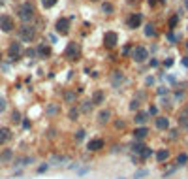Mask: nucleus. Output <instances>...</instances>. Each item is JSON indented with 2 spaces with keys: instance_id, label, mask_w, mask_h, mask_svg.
I'll list each match as a JSON object with an SVG mask.
<instances>
[{
  "instance_id": "29",
  "label": "nucleus",
  "mask_w": 188,
  "mask_h": 179,
  "mask_svg": "<svg viewBox=\"0 0 188 179\" xmlns=\"http://www.w3.org/2000/svg\"><path fill=\"white\" fill-rule=\"evenodd\" d=\"M62 162H68V157H58V155H53L49 164H55V166H58V164H62Z\"/></svg>"
},
{
  "instance_id": "13",
  "label": "nucleus",
  "mask_w": 188,
  "mask_h": 179,
  "mask_svg": "<svg viewBox=\"0 0 188 179\" xmlns=\"http://www.w3.org/2000/svg\"><path fill=\"white\" fill-rule=\"evenodd\" d=\"M109 121H111V109H105V108H104V109H100V111L96 113V123H98V125L104 126V125H107Z\"/></svg>"
},
{
  "instance_id": "22",
  "label": "nucleus",
  "mask_w": 188,
  "mask_h": 179,
  "mask_svg": "<svg viewBox=\"0 0 188 179\" xmlns=\"http://www.w3.org/2000/svg\"><path fill=\"white\" fill-rule=\"evenodd\" d=\"M32 162H34V157H19V159L13 160V166L19 168V166H28V164H32Z\"/></svg>"
},
{
  "instance_id": "4",
  "label": "nucleus",
  "mask_w": 188,
  "mask_h": 179,
  "mask_svg": "<svg viewBox=\"0 0 188 179\" xmlns=\"http://www.w3.org/2000/svg\"><path fill=\"white\" fill-rule=\"evenodd\" d=\"M132 60L134 62H137V64H141V62H145V60H149L151 57H149V49L145 47V45H136V47H132Z\"/></svg>"
},
{
  "instance_id": "61",
  "label": "nucleus",
  "mask_w": 188,
  "mask_h": 179,
  "mask_svg": "<svg viewBox=\"0 0 188 179\" xmlns=\"http://www.w3.org/2000/svg\"><path fill=\"white\" fill-rule=\"evenodd\" d=\"M90 2H98V0H90Z\"/></svg>"
},
{
  "instance_id": "2",
  "label": "nucleus",
  "mask_w": 188,
  "mask_h": 179,
  "mask_svg": "<svg viewBox=\"0 0 188 179\" xmlns=\"http://www.w3.org/2000/svg\"><path fill=\"white\" fill-rule=\"evenodd\" d=\"M64 55H66L68 60L77 62V60L81 59V45H79L77 42H70V43L66 45V49H64Z\"/></svg>"
},
{
  "instance_id": "24",
  "label": "nucleus",
  "mask_w": 188,
  "mask_h": 179,
  "mask_svg": "<svg viewBox=\"0 0 188 179\" xmlns=\"http://www.w3.org/2000/svg\"><path fill=\"white\" fill-rule=\"evenodd\" d=\"M90 100H92V104H94V106H100V104L105 100V92L98 89V91H94V94H92V98H90Z\"/></svg>"
},
{
  "instance_id": "19",
  "label": "nucleus",
  "mask_w": 188,
  "mask_h": 179,
  "mask_svg": "<svg viewBox=\"0 0 188 179\" xmlns=\"http://www.w3.org/2000/svg\"><path fill=\"white\" fill-rule=\"evenodd\" d=\"M124 81V74L121 72V70H117V72H113V76H111V85L117 89V87H121V83Z\"/></svg>"
},
{
  "instance_id": "50",
  "label": "nucleus",
  "mask_w": 188,
  "mask_h": 179,
  "mask_svg": "<svg viewBox=\"0 0 188 179\" xmlns=\"http://www.w3.org/2000/svg\"><path fill=\"white\" fill-rule=\"evenodd\" d=\"M21 125H23V128H26V130H28V128H30V126H32V125H30V121H28V119H24V121H21Z\"/></svg>"
},
{
  "instance_id": "38",
  "label": "nucleus",
  "mask_w": 188,
  "mask_h": 179,
  "mask_svg": "<svg viewBox=\"0 0 188 179\" xmlns=\"http://www.w3.org/2000/svg\"><path fill=\"white\" fill-rule=\"evenodd\" d=\"M151 155H153V149H151V147H145V149L141 151V155H139V159H143V160H147V159H149Z\"/></svg>"
},
{
  "instance_id": "51",
  "label": "nucleus",
  "mask_w": 188,
  "mask_h": 179,
  "mask_svg": "<svg viewBox=\"0 0 188 179\" xmlns=\"http://www.w3.org/2000/svg\"><path fill=\"white\" fill-rule=\"evenodd\" d=\"M24 55H26V57H34V55H36V49H26Z\"/></svg>"
},
{
  "instance_id": "7",
  "label": "nucleus",
  "mask_w": 188,
  "mask_h": 179,
  "mask_svg": "<svg viewBox=\"0 0 188 179\" xmlns=\"http://www.w3.org/2000/svg\"><path fill=\"white\" fill-rule=\"evenodd\" d=\"M21 55H23V45L19 42H11L9 47H8V59L15 62V60L21 59Z\"/></svg>"
},
{
  "instance_id": "30",
  "label": "nucleus",
  "mask_w": 188,
  "mask_h": 179,
  "mask_svg": "<svg viewBox=\"0 0 188 179\" xmlns=\"http://www.w3.org/2000/svg\"><path fill=\"white\" fill-rule=\"evenodd\" d=\"M149 176V170L147 168H139L136 174H134V179H143V177H147Z\"/></svg>"
},
{
  "instance_id": "1",
  "label": "nucleus",
  "mask_w": 188,
  "mask_h": 179,
  "mask_svg": "<svg viewBox=\"0 0 188 179\" xmlns=\"http://www.w3.org/2000/svg\"><path fill=\"white\" fill-rule=\"evenodd\" d=\"M17 17L23 21V23H28L36 17V8L32 2H23L19 8H17Z\"/></svg>"
},
{
  "instance_id": "57",
  "label": "nucleus",
  "mask_w": 188,
  "mask_h": 179,
  "mask_svg": "<svg viewBox=\"0 0 188 179\" xmlns=\"http://www.w3.org/2000/svg\"><path fill=\"white\" fill-rule=\"evenodd\" d=\"M185 8L188 9V0H185Z\"/></svg>"
},
{
  "instance_id": "41",
  "label": "nucleus",
  "mask_w": 188,
  "mask_h": 179,
  "mask_svg": "<svg viewBox=\"0 0 188 179\" xmlns=\"http://www.w3.org/2000/svg\"><path fill=\"white\" fill-rule=\"evenodd\" d=\"M11 121L13 123H21V113L15 109V111H11Z\"/></svg>"
},
{
  "instance_id": "12",
  "label": "nucleus",
  "mask_w": 188,
  "mask_h": 179,
  "mask_svg": "<svg viewBox=\"0 0 188 179\" xmlns=\"http://www.w3.org/2000/svg\"><path fill=\"white\" fill-rule=\"evenodd\" d=\"M154 128L156 130H169V117H166V115H156L154 117Z\"/></svg>"
},
{
  "instance_id": "34",
  "label": "nucleus",
  "mask_w": 188,
  "mask_h": 179,
  "mask_svg": "<svg viewBox=\"0 0 188 179\" xmlns=\"http://www.w3.org/2000/svg\"><path fill=\"white\" fill-rule=\"evenodd\" d=\"M56 113H58V106L56 104H49L47 106V115L51 117V115H56Z\"/></svg>"
},
{
  "instance_id": "46",
  "label": "nucleus",
  "mask_w": 188,
  "mask_h": 179,
  "mask_svg": "<svg viewBox=\"0 0 188 179\" xmlns=\"http://www.w3.org/2000/svg\"><path fill=\"white\" fill-rule=\"evenodd\" d=\"M149 115H154V117H156V115H158V108H156V106H151V108H149Z\"/></svg>"
},
{
  "instance_id": "21",
  "label": "nucleus",
  "mask_w": 188,
  "mask_h": 179,
  "mask_svg": "<svg viewBox=\"0 0 188 179\" xmlns=\"http://www.w3.org/2000/svg\"><path fill=\"white\" fill-rule=\"evenodd\" d=\"M77 108H79V113H90V109L94 108V104H92V100H81Z\"/></svg>"
},
{
  "instance_id": "26",
  "label": "nucleus",
  "mask_w": 188,
  "mask_h": 179,
  "mask_svg": "<svg viewBox=\"0 0 188 179\" xmlns=\"http://www.w3.org/2000/svg\"><path fill=\"white\" fill-rule=\"evenodd\" d=\"M175 164H177V168L186 166L188 164V153H179V155L175 157Z\"/></svg>"
},
{
  "instance_id": "40",
  "label": "nucleus",
  "mask_w": 188,
  "mask_h": 179,
  "mask_svg": "<svg viewBox=\"0 0 188 179\" xmlns=\"http://www.w3.org/2000/svg\"><path fill=\"white\" fill-rule=\"evenodd\" d=\"M49 166H51L49 162H43L41 166H38V168H36V172H38V174H43V172H47V170H49Z\"/></svg>"
},
{
  "instance_id": "31",
  "label": "nucleus",
  "mask_w": 188,
  "mask_h": 179,
  "mask_svg": "<svg viewBox=\"0 0 188 179\" xmlns=\"http://www.w3.org/2000/svg\"><path fill=\"white\" fill-rule=\"evenodd\" d=\"M85 138H87V130H85V128H79V130L75 132V142H79V143H81Z\"/></svg>"
},
{
  "instance_id": "44",
  "label": "nucleus",
  "mask_w": 188,
  "mask_h": 179,
  "mask_svg": "<svg viewBox=\"0 0 188 179\" xmlns=\"http://www.w3.org/2000/svg\"><path fill=\"white\" fill-rule=\"evenodd\" d=\"M154 85V77L153 76H147L145 77V87H153Z\"/></svg>"
},
{
  "instance_id": "36",
  "label": "nucleus",
  "mask_w": 188,
  "mask_h": 179,
  "mask_svg": "<svg viewBox=\"0 0 188 179\" xmlns=\"http://www.w3.org/2000/svg\"><path fill=\"white\" fill-rule=\"evenodd\" d=\"M179 126L188 130V115H181V117H179Z\"/></svg>"
},
{
  "instance_id": "58",
  "label": "nucleus",
  "mask_w": 188,
  "mask_h": 179,
  "mask_svg": "<svg viewBox=\"0 0 188 179\" xmlns=\"http://www.w3.org/2000/svg\"><path fill=\"white\" fill-rule=\"evenodd\" d=\"M185 47H186V51H188V40H186V42H185Z\"/></svg>"
},
{
  "instance_id": "45",
  "label": "nucleus",
  "mask_w": 188,
  "mask_h": 179,
  "mask_svg": "<svg viewBox=\"0 0 188 179\" xmlns=\"http://www.w3.org/2000/svg\"><path fill=\"white\" fill-rule=\"evenodd\" d=\"M177 136H179V128H169V138L175 140Z\"/></svg>"
},
{
  "instance_id": "62",
  "label": "nucleus",
  "mask_w": 188,
  "mask_h": 179,
  "mask_svg": "<svg viewBox=\"0 0 188 179\" xmlns=\"http://www.w3.org/2000/svg\"><path fill=\"white\" fill-rule=\"evenodd\" d=\"M121 179H126V177H121Z\"/></svg>"
},
{
  "instance_id": "42",
  "label": "nucleus",
  "mask_w": 188,
  "mask_h": 179,
  "mask_svg": "<svg viewBox=\"0 0 188 179\" xmlns=\"http://www.w3.org/2000/svg\"><path fill=\"white\" fill-rule=\"evenodd\" d=\"M6 108H8V102H6V98H4V96H0V113H4V111H6Z\"/></svg>"
},
{
  "instance_id": "35",
  "label": "nucleus",
  "mask_w": 188,
  "mask_h": 179,
  "mask_svg": "<svg viewBox=\"0 0 188 179\" xmlns=\"http://www.w3.org/2000/svg\"><path fill=\"white\" fill-rule=\"evenodd\" d=\"M56 2H58V0H41V6H43L45 9H51V8L56 6Z\"/></svg>"
},
{
  "instance_id": "28",
  "label": "nucleus",
  "mask_w": 188,
  "mask_h": 179,
  "mask_svg": "<svg viewBox=\"0 0 188 179\" xmlns=\"http://www.w3.org/2000/svg\"><path fill=\"white\" fill-rule=\"evenodd\" d=\"M77 117H79V108H77V106H72L70 111H68V119H70V121H77Z\"/></svg>"
},
{
  "instance_id": "6",
  "label": "nucleus",
  "mask_w": 188,
  "mask_h": 179,
  "mask_svg": "<svg viewBox=\"0 0 188 179\" xmlns=\"http://www.w3.org/2000/svg\"><path fill=\"white\" fill-rule=\"evenodd\" d=\"M141 25H143V15H141L139 11H134V13H130V17L126 19V26H128L130 30L141 28Z\"/></svg>"
},
{
  "instance_id": "5",
  "label": "nucleus",
  "mask_w": 188,
  "mask_h": 179,
  "mask_svg": "<svg viewBox=\"0 0 188 179\" xmlns=\"http://www.w3.org/2000/svg\"><path fill=\"white\" fill-rule=\"evenodd\" d=\"M70 26H72V17H58L55 21V30L58 34H68Z\"/></svg>"
},
{
  "instance_id": "49",
  "label": "nucleus",
  "mask_w": 188,
  "mask_h": 179,
  "mask_svg": "<svg viewBox=\"0 0 188 179\" xmlns=\"http://www.w3.org/2000/svg\"><path fill=\"white\" fill-rule=\"evenodd\" d=\"M130 53H132V47H130V45H126V47L122 49V55H124V57H128Z\"/></svg>"
},
{
  "instance_id": "37",
  "label": "nucleus",
  "mask_w": 188,
  "mask_h": 179,
  "mask_svg": "<svg viewBox=\"0 0 188 179\" xmlns=\"http://www.w3.org/2000/svg\"><path fill=\"white\" fill-rule=\"evenodd\" d=\"M75 98H77L75 92H72V91H66V92H64V100H66V102H73Z\"/></svg>"
},
{
  "instance_id": "9",
  "label": "nucleus",
  "mask_w": 188,
  "mask_h": 179,
  "mask_svg": "<svg viewBox=\"0 0 188 179\" xmlns=\"http://www.w3.org/2000/svg\"><path fill=\"white\" fill-rule=\"evenodd\" d=\"M104 45H105V49H115L119 45V36L115 30H107L104 34Z\"/></svg>"
},
{
  "instance_id": "52",
  "label": "nucleus",
  "mask_w": 188,
  "mask_h": 179,
  "mask_svg": "<svg viewBox=\"0 0 188 179\" xmlns=\"http://www.w3.org/2000/svg\"><path fill=\"white\" fill-rule=\"evenodd\" d=\"M168 81L173 83V85H177V77H175V76H168Z\"/></svg>"
},
{
  "instance_id": "47",
  "label": "nucleus",
  "mask_w": 188,
  "mask_h": 179,
  "mask_svg": "<svg viewBox=\"0 0 188 179\" xmlns=\"http://www.w3.org/2000/svg\"><path fill=\"white\" fill-rule=\"evenodd\" d=\"M115 126H117V128H124V126H126V123H124V121H121V119H115Z\"/></svg>"
},
{
  "instance_id": "33",
  "label": "nucleus",
  "mask_w": 188,
  "mask_h": 179,
  "mask_svg": "<svg viewBox=\"0 0 188 179\" xmlns=\"http://www.w3.org/2000/svg\"><path fill=\"white\" fill-rule=\"evenodd\" d=\"M139 104H141V102L134 98V100H132V102L128 104V109H130V111H139Z\"/></svg>"
},
{
  "instance_id": "18",
  "label": "nucleus",
  "mask_w": 188,
  "mask_h": 179,
  "mask_svg": "<svg viewBox=\"0 0 188 179\" xmlns=\"http://www.w3.org/2000/svg\"><path fill=\"white\" fill-rule=\"evenodd\" d=\"M100 9H102V13H105V15H113V13H115V6H113L111 2H107V0H102V2H100Z\"/></svg>"
},
{
  "instance_id": "53",
  "label": "nucleus",
  "mask_w": 188,
  "mask_h": 179,
  "mask_svg": "<svg viewBox=\"0 0 188 179\" xmlns=\"http://www.w3.org/2000/svg\"><path fill=\"white\" fill-rule=\"evenodd\" d=\"M56 40H58V38H56V34H49V42H53V43H56Z\"/></svg>"
},
{
  "instance_id": "39",
  "label": "nucleus",
  "mask_w": 188,
  "mask_h": 179,
  "mask_svg": "<svg viewBox=\"0 0 188 179\" xmlns=\"http://www.w3.org/2000/svg\"><path fill=\"white\" fill-rule=\"evenodd\" d=\"M168 92H169V89H168V87H164V85L156 89V94H158V96H166Z\"/></svg>"
},
{
  "instance_id": "60",
  "label": "nucleus",
  "mask_w": 188,
  "mask_h": 179,
  "mask_svg": "<svg viewBox=\"0 0 188 179\" xmlns=\"http://www.w3.org/2000/svg\"><path fill=\"white\" fill-rule=\"evenodd\" d=\"M0 60H2V51H0Z\"/></svg>"
},
{
  "instance_id": "11",
  "label": "nucleus",
  "mask_w": 188,
  "mask_h": 179,
  "mask_svg": "<svg viewBox=\"0 0 188 179\" xmlns=\"http://www.w3.org/2000/svg\"><path fill=\"white\" fill-rule=\"evenodd\" d=\"M149 119H151V115H149V111H145V109H139V111H136V115H134V123L139 125V126H147Z\"/></svg>"
},
{
  "instance_id": "32",
  "label": "nucleus",
  "mask_w": 188,
  "mask_h": 179,
  "mask_svg": "<svg viewBox=\"0 0 188 179\" xmlns=\"http://www.w3.org/2000/svg\"><path fill=\"white\" fill-rule=\"evenodd\" d=\"M185 96H186L185 91H175L173 92V102H181V100H185Z\"/></svg>"
},
{
  "instance_id": "23",
  "label": "nucleus",
  "mask_w": 188,
  "mask_h": 179,
  "mask_svg": "<svg viewBox=\"0 0 188 179\" xmlns=\"http://www.w3.org/2000/svg\"><path fill=\"white\" fill-rule=\"evenodd\" d=\"M13 160V151L11 149H4L0 153V164H9Z\"/></svg>"
},
{
  "instance_id": "48",
  "label": "nucleus",
  "mask_w": 188,
  "mask_h": 179,
  "mask_svg": "<svg viewBox=\"0 0 188 179\" xmlns=\"http://www.w3.org/2000/svg\"><path fill=\"white\" fill-rule=\"evenodd\" d=\"M164 66H166V68H169V66H173V59H171V57H168V59L164 60Z\"/></svg>"
},
{
  "instance_id": "3",
  "label": "nucleus",
  "mask_w": 188,
  "mask_h": 179,
  "mask_svg": "<svg viewBox=\"0 0 188 179\" xmlns=\"http://www.w3.org/2000/svg\"><path fill=\"white\" fill-rule=\"evenodd\" d=\"M19 38H21V42H24V43L34 42V38H36V28H34L32 25H28V23H23V26L19 28Z\"/></svg>"
},
{
  "instance_id": "17",
  "label": "nucleus",
  "mask_w": 188,
  "mask_h": 179,
  "mask_svg": "<svg viewBox=\"0 0 188 179\" xmlns=\"http://www.w3.org/2000/svg\"><path fill=\"white\" fill-rule=\"evenodd\" d=\"M143 34L147 38H156L158 36V30L154 26V23H145V28H143Z\"/></svg>"
},
{
  "instance_id": "15",
  "label": "nucleus",
  "mask_w": 188,
  "mask_h": 179,
  "mask_svg": "<svg viewBox=\"0 0 188 179\" xmlns=\"http://www.w3.org/2000/svg\"><path fill=\"white\" fill-rule=\"evenodd\" d=\"M36 55H38L40 59H49V57H51V47H49V43H40V45L36 47Z\"/></svg>"
},
{
  "instance_id": "20",
  "label": "nucleus",
  "mask_w": 188,
  "mask_h": 179,
  "mask_svg": "<svg viewBox=\"0 0 188 179\" xmlns=\"http://www.w3.org/2000/svg\"><path fill=\"white\" fill-rule=\"evenodd\" d=\"M9 140H11V130L8 126H0V145L8 143Z\"/></svg>"
},
{
  "instance_id": "8",
  "label": "nucleus",
  "mask_w": 188,
  "mask_h": 179,
  "mask_svg": "<svg viewBox=\"0 0 188 179\" xmlns=\"http://www.w3.org/2000/svg\"><path fill=\"white\" fill-rule=\"evenodd\" d=\"M0 30L2 32H13L15 30V21H13L11 15H8V13L0 15Z\"/></svg>"
},
{
  "instance_id": "59",
  "label": "nucleus",
  "mask_w": 188,
  "mask_h": 179,
  "mask_svg": "<svg viewBox=\"0 0 188 179\" xmlns=\"http://www.w3.org/2000/svg\"><path fill=\"white\" fill-rule=\"evenodd\" d=\"M158 2H162V4H164V2H166V0H158Z\"/></svg>"
},
{
  "instance_id": "43",
  "label": "nucleus",
  "mask_w": 188,
  "mask_h": 179,
  "mask_svg": "<svg viewBox=\"0 0 188 179\" xmlns=\"http://www.w3.org/2000/svg\"><path fill=\"white\" fill-rule=\"evenodd\" d=\"M158 64H160V60H158L156 57H151V60H149V66H151V68H156Z\"/></svg>"
},
{
  "instance_id": "56",
  "label": "nucleus",
  "mask_w": 188,
  "mask_h": 179,
  "mask_svg": "<svg viewBox=\"0 0 188 179\" xmlns=\"http://www.w3.org/2000/svg\"><path fill=\"white\" fill-rule=\"evenodd\" d=\"M183 66L188 68V55H186V57H183Z\"/></svg>"
},
{
  "instance_id": "55",
  "label": "nucleus",
  "mask_w": 188,
  "mask_h": 179,
  "mask_svg": "<svg viewBox=\"0 0 188 179\" xmlns=\"http://www.w3.org/2000/svg\"><path fill=\"white\" fill-rule=\"evenodd\" d=\"M156 2H158V0H147V4H149L151 8H154V6H156Z\"/></svg>"
},
{
  "instance_id": "10",
  "label": "nucleus",
  "mask_w": 188,
  "mask_h": 179,
  "mask_svg": "<svg viewBox=\"0 0 188 179\" xmlns=\"http://www.w3.org/2000/svg\"><path fill=\"white\" fill-rule=\"evenodd\" d=\"M104 145H105V142L102 140V138H92V140H89L87 142V151L89 153H98V151H102L104 149Z\"/></svg>"
},
{
  "instance_id": "14",
  "label": "nucleus",
  "mask_w": 188,
  "mask_h": 179,
  "mask_svg": "<svg viewBox=\"0 0 188 179\" xmlns=\"http://www.w3.org/2000/svg\"><path fill=\"white\" fill-rule=\"evenodd\" d=\"M154 157H156V160H158L160 164H166V162L171 159V151H169L168 147H162V149H158V151L154 153Z\"/></svg>"
},
{
  "instance_id": "16",
  "label": "nucleus",
  "mask_w": 188,
  "mask_h": 179,
  "mask_svg": "<svg viewBox=\"0 0 188 179\" xmlns=\"http://www.w3.org/2000/svg\"><path fill=\"white\" fill-rule=\"evenodd\" d=\"M132 136H134V140H137V142H143V140L149 136V126H137V128L132 132Z\"/></svg>"
},
{
  "instance_id": "54",
  "label": "nucleus",
  "mask_w": 188,
  "mask_h": 179,
  "mask_svg": "<svg viewBox=\"0 0 188 179\" xmlns=\"http://www.w3.org/2000/svg\"><path fill=\"white\" fill-rule=\"evenodd\" d=\"M111 153H121V145H113V147H111Z\"/></svg>"
},
{
  "instance_id": "27",
  "label": "nucleus",
  "mask_w": 188,
  "mask_h": 179,
  "mask_svg": "<svg viewBox=\"0 0 188 179\" xmlns=\"http://www.w3.org/2000/svg\"><path fill=\"white\" fill-rule=\"evenodd\" d=\"M177 25H179V13H173V15L168 19V28H169V30H175Z\"/></svg>"
},
{
  "instance_id": "25",
  "label": "nucleus",
  "mask_w": 188,
  "mask_h": 179,
  "mask_svg": "<svg viewBox=\"0 0 188 179\" xmlns=\"http://www.w3.org/2000/svg\"><path fill=\"white\" fill-rule=\"evenodd\" d=\"M143 149H145L143 142H137V140H136V142H132V143H130V151H132V153H136V155H141V151H143Z\"/></svg>"
}]
</instances>
